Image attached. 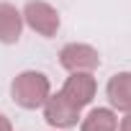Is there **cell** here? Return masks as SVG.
Here are the masks:
<instances>
[{
    "label": "cell",
    "mask_w": 131,
    "mask_h": 131,
    "mask_svg": "<svg viewBox=\"0 0 131 131\" xmlns=\"http://www.w3.org/2000/svg\"><path fill=\"white\" fill-rule=\"evenodd\" d=\"M10 95H13L16 105H21L26 111H36L51 95V82H49V77L44 72L26 70V72L16 75V80L10 85Z\"/></svg>",
    "instance_id": "cell-1"
},
{
    "label": "cell",
    "mask_w": 131,
    "mask_h": 131,
    "mask_svg": "<svg viewBox=\"0 0 131 131\" xmlns=\"http://www.w3.org/2000/svg\"><path fill=\"white\" fill-rule=\"evenodd\" d=\"M21 16H23V21L28 23L31 31H36L39 36H46V39L57 36L59 23H62L57 8L49 5V3H44V0H28Z\"/></svg>",
    "instance_id": "cell-2"
},
{
    "label": "cell",
    "mask_w": 131,
    "mask_h": 131,
    "mask_svg": "<svg viewBox=\"0 0 131 131\" xmlns=\"http://www.w3.org/2000/svg\"><path fill=\"white\" fill-rule=\"evenodd\" d=\"M59 64L67 72H93L100 67V54L90 44H67L59 51Z\"/></svg>",
    "instance_id": "cell-3"
},
{
    "label": "cell",
    "mask_w": 131,
    "mask_h": 131,
    "mask_svg": "<svg viewBox=\"0 0 131 131\" xmlns=\"http://www.w3.org/2000/svg\"><path fill=\"white\" fill-rule=\"evenodd\" d=\"M41 108H44L46 123L54 126V128H72V126H77V121H80V108L72 105L62 93L49 95Z\"/></svg>",
    "instance_id": "cell-4"
},
{
    "label": "cell",
    "mask_w": 131,
    "mask_h": 131,
    "mask_svg": "<svg viewBox=\"0 0 131 131\" xmlns=\"http://www.w3.org/2000/svg\"><path fill=\"white\" fill-rule=\"evenodd\" d=\"M95 90H98V82H95V77H93L90 72H72L59 93L67 98L72 105H77V108L82 111L88 103H93Z\"/></svg>",
    "instance_id": "cell-5"
},
{
    "label": "cell",
    "mask_w": 131,
    "mask_h": 131,
    "mask_svg": "<svg viewBox=\"0 0 131 131\" xmlns=\"http://www.w3.org/2000/svg\"><path fill=\"white\" fill-rule=\"evenodd\" d=\"M105 95L111 100V105L116 111L128 113L131 111V72H118L108 80L105 85Z\"/></svg>",
    "instance_id": "cell-6"
},
{
    "label": "cell",
    "mask_w": 131,
    "mask_h": 131,
    "mask_svg": "<svg viewBox=\"0 0 131 131\" xmlns=\"http://www.w3.org/2000/svg\"><path fill=\"white\" fill-rule=\"evenodd\" d=\"M23 31V16L16 10L10 3H0V41L3 44H16Z\"/></svg>",
    "instance_id": "cell-7"
},
{
    "label": "cell",
    "mask_w": 131,
    "mask_h": 131,
    "mask_svg": "<svg viewBox=\"0 0 131 131\" xmlns=\"http://www.w3.org/2000/svg\"><path fill=\"white\" fill-rule=\"evenodd\" d=\"M80 131H118V118L111 108H93L82 118Z\"/></svg>",
    "instance_id": "cell-8"
},
{
    "label": "cell",
    "mask_w": 131,
    "mask_h": 131,
    "mask_svg": "<svg viewBox=\"0 0 131 131\" xmlns=\"http://www.w3.org/2000/svg\"><path fill=\"white\" fill-rule=\"evenodd\" d=\"M0 131H13L10 118H8V116H3V113H0Z\"/></svg>",
    "instance_id": "cell-9"
},
{
    "label": "cell",
    "mask_w": 131,
    "mask_h": 131,
    "mask_svg": "<svg viewBox=\"0 0 131 131\" xmlns=\"http://www.w3.org/2000/svg\"><path fill=\"white\" fill-rule=\"evenodd\" d=\"M121 131H131V111L126 113V118H121Z\"/></svg>",
    "instance_id": "cell-10"
}]
</instances>
